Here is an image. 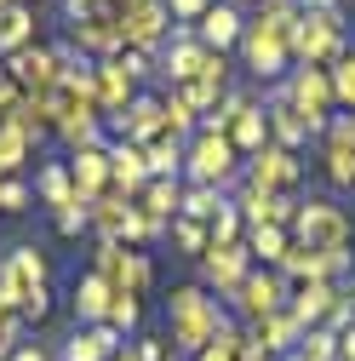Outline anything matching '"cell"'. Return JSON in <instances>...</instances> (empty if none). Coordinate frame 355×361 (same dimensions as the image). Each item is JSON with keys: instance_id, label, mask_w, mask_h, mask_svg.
<instances>
[{"instance_id": "obj_1", "label": "cell", "mask_w": 355, "mask_h": 361, "mask_svg": "<svg viewBox=\"0 0 355 361\" xmlns=\"http://www.w3.org/2000/svg\"><path fill=\"white\" fill-rule=\"evenodd\" d=\"M224 322H230L224 304H218L201 281H184V287L166 293V338H172V350L184 355V361H195V355L218 338V327H224Z\"/></svg>"}, {"instance_id": "obj_2", "label": "cell", "mask_w": 355, "mask_h": 361, "mask_svg": "<svg viewBox=\"0 0 355 361\" xmlns=\"http://www.w3.org/2000/svg\"><path fill=\"white\" fill-rule=\"evenodd\" d=\"M0 304L18 310L23 322H46L52 310V264L40 247H12L0 258Z\"/></svg>"}, {"instance_id": "obj_3", "label": "cell", "mask_w": 355, "mask_h": 361, "mask_svg": "<svg viewBox=\"0 0 355 361\" xmlns=\"http://www.w3.org/2000/svg\"><path fill=\"white\" fill-rule=\"evenodd\" d=\"M155 63H161V75H166L172 86L201 80V86H218V92H230V58H224V52H206L201 40H195V29H172Z\"/></svg>"}, {"instance_id": "obj_4", "label": "cell", "mask_w": 355, "mask_h": 361, "mask_svg": "<svg viewBox=\"0 0 355 361\" xmlns=\"http://www.w3.org/2000/svg\"><path fill=\"white\" fill-rule=\"evenodd\" d=\"M298 12H304V6H298ZM287 47H292V63H298V69H327V63H338V58L349 52V40H344V12H338V6L304 12Z\"/></svg>"}, {"instance_id": "obj_5", "label": "cell", "mask_w": 355, "mask_h": 361, "mask_svg": "<svg viewBox=\"0 0 355 361\" xmlns=\"http://www.w3.org/2000/svg\"><path fill=\"white\" fill-rule=\"evenodd\" d=\"M241 155L235 144L224 138V132H195V138L184 144V184H206V190H235L241 178Z\"/></svg>"}, {"instance_id": "obj_6", "label": "cell", "mask_w": 355, "mask_h": 361, "mask_svg": "<svg viewBox=\"0 0 355 361\" xmlns=\"http://www.w3.org/2000/svg\"><path fill=\"white\" fill-rule=\"evenodd\" d=\"M292 241L298 247H316V252H349V235H355V224H349V212L338 207V201H298V212H292Z\"/></svg>"}, {"instance_id": "obj_7", "label": "cell", "mask_w": 355, "mask_h": 361, "mask_svg": "<svg viewBox=\"0 0 355 361\" xmlns=\"http://www.w3.org/2000/svg\"><path fill=\"white\" fill-rule=\"evenodd\" d=\"M92 269L115 287V293H126V298H149V287H155V264H149V252H138V247H120V241H98L92 247Z\"/></svg>"}, {"instance_id": "obj_8", "label": "cell", "mask_w": 355, "mask_h": 361, "mask_svg": "<svg viewBox=\"0 0 355 361\" xmlns=\"http://www.w3.org/2000/svg\"><path fill=\"white\" fill-rule=\"evenodd\" d=\"M287 298H292V281L281 276V269H263V264H258L252 276L235 287V298H230V304H235V315H241V322L252 327V322H263V315L287 310Z\"/></svg>"}, {"instance_id": "obj_9", "label": "cell", "mask_w": 355, "mask_h": 361, "mask_svg": "<svg viewBox=\"0 0 355 361\" xmlns=\"http://www.w3.org/2000/svg\"><path fill=\"white\" fill-rule=\"evenodd\" d=\"M104 126L115 132V138L138 144V149H149L155 138H172V132H166V104H161V92H138L120 115H109Z\"/></svg>"}, {"instance_id": "obj_10", "label": "cell", "mask_w": 355, "mask_h": 361, "mask_svg": "<svg viewBox=\"0 0 355 361\" xmlns=\"http://www.w3.org/2000/svg\"><path fill=\"white\" fill-rule=\"evenodd\" d=\"M166 35H172L166 0H138V6L120 12V40H126V52H149V58H161Z\"/></svg>"}, {"instance_id": "obj_11", "label": "cell", "mask_w": 355, "mask_h": 361, "mask_svg": "<svg viewBox=\"0 0 355 361\" xmlns=\"http://www.w3.org/2000/svg\"><path fill=\"white\" fill-rule=\"evenodd\" d=\"M252 252H247V241H235V247H206L201 252V287L212 293V298H235V287L252 276Z\"/></svg>"}, {"instance_id": "obj_12", "label": "cell", "mask_w": 355, "mask_h": 361, "mask_svg": "<svg viewBox=\"0 0 355 361\" xmlns=\"http://www.w3.org/2000/svg\"><path fill=\"white\" fill-rule=\"evenodd\" d=\"M241 69L247 75H258V80H281L287 75V63H292V47L281 35H270V29H258L252 18H247V35H241Z\"/></svg>"}, {"instance_id": "obj_13", "label": "cell", "mask_w": 355, "mask_h": 361, "mask_svg": "<svg viewBox=\"0 0 355 361\" xmlns=\"http://www.w3.org/2000/svg\"><path fill=\"white\" fill-rule=\"evenodd\" d=\"M241 178H247L252 190H275V195H292V184L304 178V161H298L292 149H281V144H263L258 155H247Z\"/></svg>"}, {"instance_id": "obj_14", "label": "cell", "mask_w": 355, "mask_h": 361, "mask_svg": "<svg viewBox=\"0 0 355 361\" xmlns=\"http://www.w3.org/2000/svg\"><path fill=\"white\" fill-rule=\"evenodd\" d=\"M287 104L309 121V132H321L327 126V115H332V75L327 69H292V80H287Z\"/></svg>"}, {"instance_id": "obj_15", "label": "cell", "mask_w": 355, "mask_h": 361, "mask_svg": "<svg viewBox=\"0 0 355 361\" xmlns=\"http://www.w3.org/2000/svg\"><path fill=\"white\" fill-rule=\"evenodd\" d=\"M6 80L18 86V92H58V80H63L58 47H29V52L6 58Z\"/></svg>"}, {"instance_id": "obj_16", "label": "cell", "mask_w": 355, "mask_h": 361, "mask_svg": "<svg viewBox=\"0 0 355 361\" xmlns=\"http://www.w3.org/2000/svg\"><path fill=\"white\" fill-rule=\"evenodd\" d=\"M235 212H241V224H247V230H263V224H281V230H287V224H292V212H298V201L292 195H275V190H252L247 184V178H235Z\"/></svg>"}, {"instance_id": "obj_17", "label": "cell", "mask_w": 355, "mask_h": 361, "mask_svg": "<svg viewBox=\"0 0 355 361\" xmlns=\"http://www.w3.org/2000/svg\"><path fill=\"white\" fill-rule=\"evenodd\" d=\"M69 40H75V52L92 58V63L120 58V52H126V40H120V12H98V18H86V23H69Z\"/></svg>"}, {"instance_id": "obj_18", "label": "cell", "mask_w": 355, "mask_h": 361, "mask_svg": "<svg viewBox=\"0 0 355 361\" xmlns=\"http://www.w3.org/2000/svg\"><path fill=\"white\" fill-rule=\"evenodd\" d=\"M275 269H281L292 287H304V281H332L338 269H349V252H316V247H298V241H292Z\"/></svg>"}, {"instance_id": "obj_19", "label": "cell", "mask_w": 355, "mask_h": 361, "mask_svg": "<svg viewBox=\"0 0 355 361\" xmlns=\"http://www.w3.org/2000/svg\"><path fill=\"white\" fill-rule=\"evenodd\" d=\"M241 35H247V18L230 6V0H212V12L195 23V40H201L206 52H224V58L241 47Z\"/></svg>"}, {"instance_id": "obj_20", "label": "cell", "mask_w": 355, "mask_h": 361, "mask_svg": "<svg viewBox=\"0 0 355 361\" xmlns=\"http://www.w3.org/2000/svg\"><path fill=\"white\" fill-rule=\"evenodd\" d=\"M109 304H115V287L98 276V269H86V276L69 287V310H75V327H104L109 322Z\"/></svg>"}, {"instance_id": "obj_21", "label": "cell", "mask_w": 355, "mask_h": 361, "mask_svg": "<svg viewBox=\"0 0 355 361\" xmlns=\"http://www.w3.org/2000/svg\"><path fill=\"white\" fill-rule=\"evenodd\" d=\"M144 184H149V161H144V149L126 144V138H109V190H120V195L138 201Z\"/></svg>"}, {"instance_id": "obj_22", "label": "cell", "mask_w": 355, "mask_h": 361, "mask_svg": "<svg viewBox=\"0 0 355 361\" xmlns=\"http://www.w3.org/2000/svg\"><path fill=\"white\" fill-rule=\"evenodd\" d=\"M247 338H252V350H263V355H292L298 338H304V322H298L292 310H275V315H263V322H252Z\"/></svg>"}, {"instance_id": "obj_23", "label": "cell", "mask_w": 355, "mask_h": 361, "mask_svg": "<svg viewBox=\"0 0 355 361\" xmlns=\"http://www.w3.org/2000/svg\"><path fill=\"white\" fill-rule=\"evenodd\" d=\"M327 178L338 190H355V126H349V115H338V121H327Z\"/></svg>"}, {"instance_id": "obj_24", "label": "cell", "mask_w": 355, "mask_h": 361, "mask_svg": "<svg viewBox=\"0 0 355 361\" xmlns=\"http://www.w3.org/2000/svg\"><path fill=\"white\" fill-rule=\"evenodd\" d=\"M338 304H344V293H338L332 281H304V287H292V298H287V310L298 315L304 327H327Z\"/></svg>"}, {"instance_id": "obj_25", "label": "cell", "mask_w": 355, "mask_h": 361, "mask_svg": "<svg viewBox=\"0 0 355 361\" xmlns=\"http://www.w3.org/2000/svg\"><path fill=\"white\" fill-rule=\"evenodd\" d=\"M263 115H270V144H281V149H304L309 138H316V132H309V121L287 104V86H281V92H270V104H263Z\"/></svg>"}, {"instance_id": "obj_26", "label": "cell", "mask_w": 355, "mask_h": 361, "mask_svg": "<svg viewBox=\"0 0 355 361\" xmlns=\"http://www.w3.org/2000/svg\"><path fill=\"white\" fill-rule=\"evenodd\" d=\"M63 161H69V178H75V195L98 201V195L109 190V144H98V149H75V155H63Z\"/></svg>"}, {"instance_id": "obj_27", "label": "cell", "mask_w": 355, "mask_h": 361, "mask_svg": "<svg viewBox=\"0 0 355 361\" xmlns=\"http://www.w3.org/2000/svg\"><path fill=\"white\" fill-rule=\"evenodd\" d=\"M120 350H126V344H120L115 327H75V333L63 338L58 361H109V355H120Z\"/></svg>"}, {"instance_id": "obj_28", "label": "cell", "mask_w": 355, "mask_h": 361, "mask_svg": "<svg viewBox=\"0 0 355 361\" xmlns=\"http://www.w3.org/2000/svg\"><path fill=\"white\" fill-rule=\"evenodd\" d=\"M29 47H40V18H35V6H6V12H0V63L18 58V52H29Z\"/></svg>"}, {"instance_id": "obj_29", "label": "cell", "mask_w": 355, "mask_h": 361, "mask_svg": "<svg viewBox=\"0 0 355 361\" xmlns=\"http://www.w3.org/2000/svg\"><path fill=\"white\" fill-rule=\"evenodd\" d=\"M138 92H144V86L120 69V58L98 63V109H104V121H109V115H120V109H126L132 98H138Z\"/></svg>"}, {"instance_id": "obj_30", "label": "cell", "mask_w": 355, "mask_h": 361, "mask_svg": "<svg viewBox=\"0 0 355 361\" xmlns=\"http://www.w3.org/2000/svg\"><path fill=\"white\" fill-rule=\"evenodd\" d=\"M138 212L155 218V224H172L184 212V178H149L144 195H138Z\"/></svg>"}, {"instance_id": "obj_31", "label": "cell", "mask_w": 355, "mask_h": 361, "mask_svg": "<svg viewBox=\"0 0 355 361\" xmlns=\"http://www.w3.org/2000/svg\"><path fill=\"white\" fill-rule=\"evenodd\" d=\"M35 201L58 212L75 201V178H69V161H46V166H35Z\"/></svg>"}, {"instance_id": "obj_32", "label": "cell", "mask_w": 355, "mask_h": 361, "mask_svg": "<svg viewBox=\"0 0 355 361\" xmlns=\"http://www.w3.org/2000/svg\"><path fill=\"white\" fill-rule=\"evenodd\" d=\"M126 218H132V195H120V190H104V195L92 201V235H98V241H120Z\"/></svg>"}, {"instance_id": "obj_33", "label": "cell", "mask_w": 355, "mask_h": 361, "mask_svg": "<svg viewBox=\"0 0 355 361\" xmlns=\"http://www.w3.org/2000/svg\"><path fill=\"white\" fill-rule=\"evenodd\" d=\"M287 247H292V230H281V224H263V230H247V252H252V264L263 258V269H275V264L287 258Z\"/></svg>"}, {"instance_id": "obj_34", "label": "cell", "mask_w": 355, "mask_h": 361, "mask_svg": "<svg viewBox=\"0 0 355 361\" xmlns=\"http://www.w3.org/2000/svg\"><path fill=\"white\" fill-rule=\"evenodd\" d=\"M29 161H35V144L23 138L12 121H0V178H23Z\"/></svg>"}, {"instance_id": "obj_35", "label": "cell", "mask_w": 355, "mask_h": 361, "mask_svg": "<svg viewBox=\"0 0 355 361\" xmlns=\"http://www.w3.org/2000/svg\"><path fill=\"white\" fill-rule=\"evenodd\" d=\"M166 241H172V252H178V258H195V264H201V252L212 247L206 224H195V218H172V224H166Z\"/></svg>"}, {"instance_id": "obj_36", "label": "cell", "mask_w": 355, "mask_h": 361, "mask_svg": "<svg viewBox=\"0 0 355 361\" xmlns=\"http://www.w3.org/2000/svg\"><path fill=\"white\" fill-rule=\"evenodd\" d=\"M184 144H189V138H155V144L144 149L149 178H184Z\"/></svg>"}, {"instance_id": "obj_37", "label": "cell", "mask_w": 355, "mask_h": 361, "mask_svg": "<svg viewBox=\"0 0 355 361\" xmlns=\"http://www.w3.org/2000/svg\"><path fill=\"white\" fill-rule=\"evenodd\" d=\"M298 0H258V29H270V35H281V40H292V29H298Z\"/></svg>"}, {"instance_id": "obj_38", "label": "cell", "mask_w": 355, "mask_h": 361, "mask_svg": "<svg viewBox=\"0 0 355 361\" xmlns=\"http://www.w3.org/2000/svg\"><path fill=\"white\" fill-rule=\"evenodd\" d=\"M224 201H230L224 190H206V184H184V212H178V218L212 224V218H218V207H224Z\"/></svg>"}, {"instance_id": "obj_39", "label": "cell", "mask_w": 355, "mask_h": 361, "mask_svg": "<svg viewBox=\"0 0 355 361\" xmlns=\"http://www.w3.org/2000/svg\"><path fill=\"white\" fill-rule=\"evenodd\" d=\"M52 230H58L63 241H75L80 230H92V201H86V195H75L69 207H58V212H52Z\"/></svg>"}, {"instance_id": "obj_40", "label": "cell", "mask_w": 355, "mask_h": 361, "mask_svg": "<svg viewBox=\"0 0 355 361\" xmlns=\"http://www.w3.org/2000/svg\"><path fill=\"white\" fill-rule=\"evenodd\" d=\"M104 327H115L120 338L126 333H138L144 327V298H126V293H115V304H109V322Z\"/></svg>"}, {"instance_id": "obj_41", "label": "cell", "mask_w": 355, "mask_h": 361, "mask_svg": "<svg viewBox=\"0 0 355 361\" xmlns=\"http://www.w3.org/2000/svg\"><path fill=\"white\" fill-rule=\"evenodd\" d=\"M327 75H332V98H338L344 109H355V47H349V52H344Z\"/></svg>"}, {"instance_id": "obj_42", "label": "cell", "mask_w": 355, "mask_h": 361, "mask_svg": "<svg viewBox=\"0 0 355 361\" xmlns=\"http://www.w3.org/2000/svg\"><path fill=\"white\" fill-rule=\"evenodd\" d=\"M29 207H35V184H23V178H0V212L18 218Z\"/></svg>"}, {"instance_id": "obj_43", "label": "cell", "mask_w": 355, "mask_h": 361, "mask_svg": "<svg viewBox=\"0 0 355 361\" xmlns=\"http://www.w3.org/2000/svg\"><path fill=\"white\" fill-rule=\"evenodd\" d=\"M298 350H304L309 361H332V355H338V333H332V327H304Z\"/></svg>"}, {"instance_id": "obj_44", "label": "cell", "mask_w": 355, "mask_h": 361, "mask_svg": "<svg viewBox=\"0 0 355 361\" xmlns=\"http://www.w3.org/2000/svg\"><path fill=\"white\" fill-rule=\"evenodd\" d=\"M166 12H172V29H195L212 12V0H166Z\"/></svg>"}, {"instance_id": "obj_45", "label": "cell", "mask_w": 355, "mask_h": 361, "mask_svg": "<svg viewBox=\"0 0 355 361\" xmlns=\"http://www.w3.org/2000/svg\"><path fill=\"white\" fill-rule=\"evenodd\" d=\"M132 350H138V361H178V350H172V338H161V333H144V338L132 344Z\"/></svg>"}, {"instance_id": "obj_46", "label": "cell", "mask_w": 355, "mask_h": 361, "mask_svg": "<svg viewBox=\"0 0 355 361\" xmlns=\"http://www.w3.org/2000/svg\"><path fill=\"white\" fill-rule=\"evenodd\" d=\"M6 361H52V350H46V344H29V338H23V344H18Z\"/></svg>"}, {"instance_id": "obj_47", "label": "cell", "mask_w": 355, "mask_h": 361, "mask_svg": "<svg viewBox=\"0 0 355 361\" xmlns=\"http://www.w3.org/2000/svg\"><path fill=\"white\" fill-rule=\"evenodd\" d=\"M195 361H241V355H235V350H230V344H218V338H212V344H206V350H201V355H195Z\"/></svg>"}, {"instance_id": "obj_48", "label": "cell", "mask_w": 355, "mask_h": 361, "mask_svg": "<svg viewBox=\"0 0 355 361\" xmlns=\"http://www.w3.org/2000/svg\"><path fill=\"white\" fill-rule=\"evenodd\" d=\"M338 355H344V361H355V322L338 333Z\"/></svg>"}, {"instance_id": "obj_49", "label": "cell", "mask_w": 355, "mask_h": 361, "mask_svg": "<svg viewBox=\"0 0 355 361\" xmlns=\"http://www.w3.org/2000/svg\"><path fill=\"white\" fill-rule=\"evenodd\" d=\"M241 361H275V355H263V350H241Z\"/></svg>"}, {"instance_id": "obj_50", "label": "cell", "mask_w": 355, "mask_h": 361, "mask_svg": "<svg viewBox=\"0 0 355 361\" xmlns=\"http://www.w3.org/2000/svg\"><path fill=\"white\" fill-rule=\"evenodd\" d=\"M109 361H138V350H132V344H126V350H120V355H109Z\"/></svg>"}, {"instance_id": "obj_51", "label": "cell", "mask_w": 355, "mask_h": 361, "mask_svg": "<svg viewBox=\"0 0 355 361\" xmlns=\"http://www.w3.org/2000/svg\"><path fill=\"white\" fill-rule=\"evenodd\" d=\"M344 304H349V310H355V281H349V287H344Z\"/></svg>"}, {"instance_id": "obj_52", "label": "cell", "mask_w": 355, "mask_h": 361, "mask_svg": "<svg viewBox=\"0 0 355 361\" xmlns=\"http://www.w3.org/2000/svg\"><path fill=\"white\" fill-rule=\"evenodd\" d=\"M281 361H309V355H304V350H292V355H281Z\"/></svg>"}, {"instance_id": "obj_53", "label": "cell", "mask_w": 355, "mask_h": 361, "mask_svg": "<svg viewBox=\"0 0 355 361\" xmlns=\"http://www.w3.org/2000/svg\"><path fill=\"white\" fill-rule=\"evenodd\" d=\"M12 6H40V0H12Z\"/></svg>"}, {"instance_id": "obj_54", "label": "cell", "mask_w": 355, "mask_h": 361, "mask_svg": "<svg viewBox=\"0 0 355 361\" xmlns=\"http://www.w3.org/2000/svg\"><path fill=\"white\" fill-rule=\"evenodd\" d=\"M6 6H12V0H0V12H6Z\"/></svg>"}, {"instance_id": "obj_55", "label": "cell", "mask_w": 355, "mask_h": 361, "mask_svg": "<svg viewBox=\"0 0 355 361\" xmlns=\"http://www.w3.org/2000/svg\"><path fill=\"white\" fill-rule=\"evenodd\" d=\"M349 126H355V109H349Z\"/></svg>"}, {"instance_id": "obj_56", "label": "cell", "mask_w": 355, "mask_h": 361, "mask_svg": "<svg viewBox=\"0 0 355 361\" xmlns=\"http://www.w3.org/2000/svg\"><path fill=\"white\" fill-rule=\"evenodd\" d=\"M0 75H6V63H0Z\"/></svg>"}, {"instance_id": "obj_57", "label": "cell", "mask_w": 355, "mask_h": 361, "mask_svg": "<svg viewBox=\"0 0 355 361\" xmlns=\"http://www.w3.org/2000/svg\"><path fill=\"white\" fill-rule=\"evenodd\" d=\"M230 6H235V0H230Z\"/></svg>"}]
</instances>
